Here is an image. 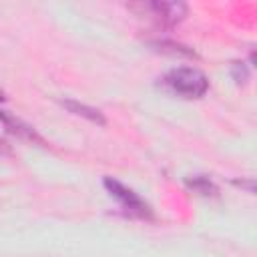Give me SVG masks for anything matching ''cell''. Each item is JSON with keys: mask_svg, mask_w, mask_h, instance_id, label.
I'll return each mask as SVG.
<instances>
[{"mask_svg": "<svg viewBox=\"0 0 257 257\" xmlns=\"http://www.w3.org/2000/svg\"><path fill=\"white\" fill-rule=\"evenodd\" d=\"M163 82L171 92L183 98H201L209 90V78L205 72L193 66H179L169 70Z\"/></svg>", "mask_w": 257, "mask_h": 257, "instance_id": "6da1fadb", "label": "cell"}, {"mask_svg": "<svg viewBox=\"0 0 257 257\" xmlns=\"http://www.w3.org/2000/svg\"><path fill=\"white\" fill-rule=\"evenodd\" d=\"M104 189L110 193V197H114L120 207L133 215V217H139V219H153V209L149 207V203L145 199L139 197V193H135L133 189H128L126 185L106 177L104 179Z\"/></svg>", "mask_w": 257, "mask_h": 257, "instance_id": "7a4b0ae2", "label": "cell"}, {"mask_svg": "<svg viewBox=\"0 0 257 257\" xmlns=\"http://www.w3.org/2000/svg\"><path fill=\"white\" fill-rule=\"evenodd\" d=\"M0 122H4V126H6L10 133H14V135H18V137H22V139L42 143V139L36 135V131H34L32 126H28V124H26V122H22L20 118H16V116L8 114L6 110H0Z\"/></svg>", "mask_w": 257, "mask_h": 257, "instance_id": "3957f363", "label": "cell"}, {"mask_svg": "<svg viewBox=\"0 0 257 257\" xmlns=\"http://www.w3.org/2000/svg\"><path fill=\"white\" fill-rule=\"evenodd\" d=\"M151 8L157 12V16H161L169 24L183 20V16L187 14V6L183 2H155L151 4Z\"/></svg>", "mask_w": 257, "mask_h": 257, "instance_id": "277c9868", "label": "cell"}, {"mask_svg": "<svg viewBox=\"0 0 257 257\" xmlns=\"http://www.w3.org/2000/svg\"><path fill=\"white\" fill-rule=\"evenodd\" d=\"M60 102H62V106H66L70 112H74V114H78V116H84V118H88L90 122H96V124H104V122H106L104 114H102L98 108H94V106H88V104L78 102V100H72V98L60 100Z\"/></svg>", "mask_w": 257, "mask_h": 257, "instance_id": "5b68a950", "label": "cell"}, {"mask_svg": "<svg viewBox=\"0 0 257 257\" xmlns=\"http://www.w3.org/2000/svg\"><path fill=\"white\" fill-rule=\"evenodd\" d=\"M187 185L195 191H199L201 195H213L217 191V187L207 179V177H193V179H187Z\"/></svg>", "mask_w": 257, "mask_h": 257, "instance_id": "8992f818", "label": "cell"}, {"mask_svg": "<svg viewBox=\"0 0 257 257\" xmlns=\"http://www.w3.org/2000/svg\"><path fill=\"white\" fill-rule=\"evenodd\" d=\"M233 76H235L237 82H241V76H243V80L247 78V68L243 66V62H235L233 64Z\"/></svg>", "mask_w": 257, "mask_h": 257, "instance_id": "52a82bcc", "label": "cell"}, {"mask_svg": "<svg viewBox=\"0 0 257 257\" xmlns=\"http://www.w3.org/2000/svg\"><path fill=\"white\" fill-rule=\"evenodd\" d=\"M4 98H6V96H4V92H2V90H0V102H2V100H4Z\"/></svg>", "mask_w": 257, "mask_h": 257, "instance_id": "ba28073f", "label": "cell"}, {"mask_svg": "<svg viewBox=\"0 0 257 257\" xmlns=\"http://www.w3.org/2000/svg\"><path fill=\"white\" fill-rule=\"evenodd\" d=\"M0 149H2V143H0Z\"/></svg>", "mask_w": 257, "mask_h": 257, "instance_id": "9c48e42d", "label": "cell"}]
</instances>
